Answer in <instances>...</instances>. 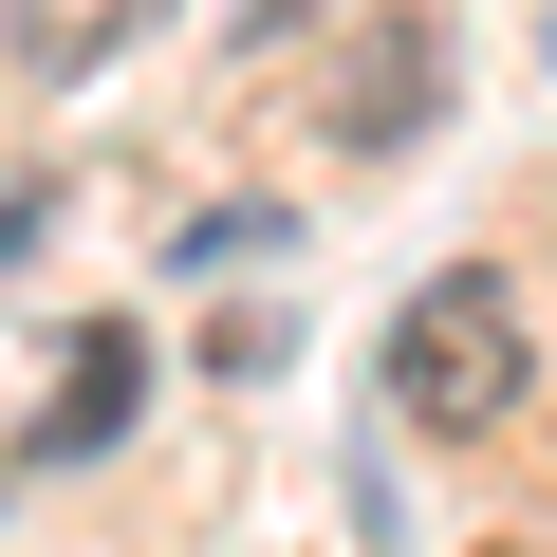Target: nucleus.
Instances as JSON below:
<instances>
[{"mask_svg": "<svg viewBox=\"0 0 557 557\" xmlns=\"http://www.w3.org/2000/svg\"><path fill=\"white\" fill-rule=\"evenodd\" d=\"M428 112H446V38H428V20H372L354 75H335V131H354V149H409Z\"/></svg>", "mask_w": 557, "mask_h": 557, "instance_id": "f03ea898", "label": "nucleus"}, {"mask_svg": "<svg viewBox=\"0 0 557 557\" xmlns=\"http://www.w3.org/2000/svg\"><path fill=\"white\" fill-rule=\"evenodd\" d=\"M168 20V0H0V38H20V75H112L131 38Z\"/></svg>", "mask_w": 557, "mask_h": 557, "instance_id": "20e7f679", "label": "nucleus"}, {"mask_svg": "<svg viewBox=\"0 0 557 557\" xmlns=\"http://www.w3.org/2000/svg\"><path fill=\"white\" fill-rule=\"evenodd\" d=\"M20 223H38V186H0V260H20Z\"/></svg>", "mask_w": 557, "mask_h": 557, "instance_id": "39448f33", "label": "nucleus"}, {"mask_svg": "<svg viewBox=\"0 0 557 557\" xmlns=\"http://www.w3.org/2000/svg\"><path fill=\"white\" fill-rule=\"evenodd\" d=\"M131 409H149V354H131V335H75V354H57V391H38V465H94Z\"/></svg>", "mask_w": 557, "mask_h": 557, "instance_id": "7ed1b4c3", "label": "nucleus"}, {"mask_svg": "<svg viewBox=\"0 0 557 557\" xmlns=\"http://www.w3.org/2000/svg\"><path fill=\"white\" fill-rule=\"evenodd\" d=\"M520 372H539V335H520V298L465 260V278H428V298L391 317V354H372V391H391V428L409 446H483L502 409H520Z\"/></svg>", "mask_w": 557, "mask_h": 557, "instance_id": "f257e3e1", "label": "nucleus"}]
</instances>
